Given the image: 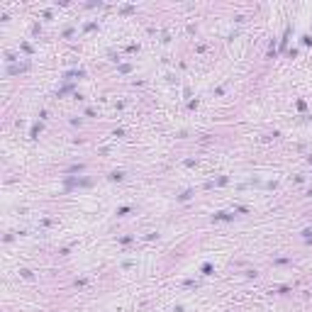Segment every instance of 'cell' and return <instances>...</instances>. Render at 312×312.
Wrapping results in <instances>:
<instances>
[{
  "mask_svg": "<svg viewBox=\"0 0 312 312\" xmlns=\"http://www.w3.org/2000/svg\"><path fill=\"white\" fill-rule=\"evenodd\" d=\"M203 273H205V276H210V273H212V263H203Z\"/></svg>",
  "mask_w": 312,
  "mask_h": 312,
  "instance_id": "obj_2",
  "label": "cell"
},
{
  "mask_svg": "<svg viewBox=\"0 0 312 312\" xmlns=\"http://www.w3.org/2000/svg\"><path fill=\"white\" fill-rule=\"evenodd\" d=\"M110 178H112V180H122L124 173H122V171H112V173H110Z\"/></svg>",
  "mask_w": 312,
  "mask_h": 312,
  "instance_id": "obj_1",
  "label": "cell"
}]
</instances>
